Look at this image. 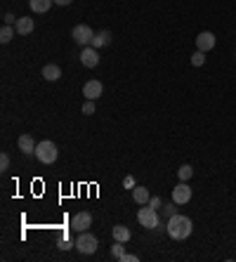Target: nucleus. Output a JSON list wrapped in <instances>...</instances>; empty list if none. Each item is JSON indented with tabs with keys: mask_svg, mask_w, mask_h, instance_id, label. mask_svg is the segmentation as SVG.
Returning a JSON list of instances; mask_svg holds the SVG:
<instances>
[{
	"mask_svg": "<svg viewBox=\"0 0 236 262\" xmlns=\"http://www.w3.org/2000/svg\"><path fill=\"white\" fill-rule=\"evenodd\" d=\"M118 262H140V258L137 255H132V253H123V258Z\"/></svg>",
	"mask_w": 236,
	"mask_h": 262,
	"instance_id": "a878e982",
	"label": "nucleus"
},
{
	"mask_svg": "<svg viewBox=\"0 0 236 262\" xmlns=\"http://www.w3.org/2000/svg\"><path fill=\"white\" fill-rule=\"evenodd\" d=\"M14 33H17V31L12 29L10 24H5V26L0 29V43H2V45H7V43L12 40V38H14Z\"/></svg>",
	"mask_w": 236,
	"mask_h": 262,
	"instance_id": "a211bd4d",
	"label": "nucleus"
},
{
	"mask_svg": "<svg viewBox=\"0 0 236 262\" xmlns=\"http://www.w3.org/2000/svg\"><path fill=\"white\" fill-rule=\"evenodd\" d=\"M192 175H194V168L192 165H180V170H177V177H180V182H189L192 180Z\"/></svg>",
	"mask_w": 236,
	"mask_h": 262,
	"instance_id": "6ab92c4d",
	"label": "nucleus"
},
{
	"mask_svg": "<svg viewBox=\"0 0 236 262\" xmlns=\"http://www.w3.org/2000/svg\"><path fill=\"white\" fill-rule=\"evenodd\" d=\"M17 147H19L22 153H36V142H33L31 135H22V137L17 140Z\"/></svg>",
	"mask_w": 236,
	"mask_h": 262,
	"instance_id": "2eb2a0df",
	"label": "nucleus"
},
{
	"mask_svg": "<svg viewBox=\"0 0 236 262\" xmlns=\"http://www.w3.org/2000/svg\"><path fill=\"white\" fill-rule=\"evenodd\" d=\"M0 170H2V173L10 170V156H7V153H0Z\"/></svg>",
	"mask_w": 236,
	"mask_h": 262,
	"instance_id": "b1692460",
	"label": "nucleus"
},
{
	"mask_svg": "<svg viewBox=\"0 0 236 262\" xmlns=\"http://www.w3.org/2000/svg\"><path fill=\"white\" fill-rule=\"evenodd\" d=\"M165 231H168V236L175 241H184L192 236L194 231V222L187 215H180V213H175L172 218H168V225H165Z\"/></svg>",
	"mask_w": 236,
	"mask_h": 262,
	"instance_id": "f257e3e1",
	"label": "nucleus"
},
{
	"mask_svg": "<svg viewBox=\"0 0 236 262\" xmlns=\"http://www.w3.org/2000/svg\"><path fill=\"white\" fill-rule=\"evenodd\" d=\"M123 253H125L123 241H114V246H111V258H114V260H120V258H123Z\"/></svg>",
	"mask_w": 236,
	"mask_h": 262,
	"instance_id": "aec40b11",
	"label": "nucleus"
},
{
	"mask_svg": "<svg viewBox=\"0 0 236 262\" xmlns=\"http://www.w3.org/2000/svg\"><path fill=\"white\" fill-rule=\"evenodd\" d=\"M97 246H99V241H97L95 234H90V231H78L76 248L83 253V255H92V253L97 251Z\"/></svg>",
	"mask_w": 236,
	"mask_h": 262,
	"instance_id": "20e7f679",
	"label": "nucleus"
},
{
	"mask_svg": "<svg viewBox=\"0 0 236 262\" xmlns=\"http://www.w3.org/2000/svg\"><path fill=\"white\" fill-rule=\"evenodd\" d=\"M137 222H140L144 229H156L158 225H161V220H158V210L151 206H144L140 208V213H137Z\"/></svg>",
	"mask_w": 236,
	"mask_h": 262,
	"instance_id": "7ed1b4c3",
	"label": "nucleus"
},
{
	"mask_svg": "<svg viewBox=\"0 0 236 262\" xmlns=\"http://www.w3.org/2000/svg\"><path fill=\"white\" fill-rule=\"evenodd\" d=\"M90 227H92V215L87 210H80L71 218V229L74 231H87Z\"/></svg>",
	"mask_w": 236,
	"mask_h": 262,
	"instance_id": "0eeeda50",
	"label": "nucleus"
},
{
	"mask_svg": "<svg viewBox=\"0 0 236 262\" xmlns=\"http://www.w3.org/2000/svg\"><path fill=\"white\" fill-rule=\"evenodd\" d=\"M71 38H74L76 45L87 47V45L92 43V38H95V31H92L87 24H78V26H74V31H71Z\"/></svg>",
	"mask_w": 236,
	"mask_h": 262,
	"instance_id": "39448f33",
	"label": "nucleus"
},
{
	"mask_svg": "<svg viewBox=\"0 0 236 262\" xmlns=\"http://www.w3.org/2000/svg\"><path fill=\"white\" fill-rule=\"evenodd\" d=\"M111 234H114V241H123V243H128V241L132 239V231H130L125 225H116V227L111 229Z\"/></svg>",
	"mask_w": 236,
	"mask_h": 262,
	"instance_id": "dca6fc26",
	"label": "nucleus"
},
{
	"mask_svg": "<svg viewBox=\"0 0 236 262\" xmlns=\"http://www.w3.org/2000/svg\"><path fill=\"white\" fill-rule=\"evenodd\" d=\"M33 29H36V22H33L31 17H19L17 24H14V31L19 33V36H29V33H33Z\"/></svg>",
	"mask_w": 236,
	"mask_h": 262,
	"instance_id": "9b49d317",
	"label": "nucleus"
},
{
	"mask_svg": "<svg viewBox=\"0 0 236 262\" xmlns=\"http://www.w3.org/2000/svg\"><path fill=\"white\" fill-rule=\"evenodd\" d=\"M149 198H151V194L147 187H135V189H132V201H135L137 206H147Z\"/></svg>",
	"mask_w": 236,
	"mask_h": 262,
	"instance_id": "f8f14e48",
	"label": "nucleus"
},
{
	"mask_svg": "<svg viewBox=\"0 0 236 262\" xmlns=\"http://www.w3.org/2000/svg\"><path fill=\"white\" fill-rule=\"evenodd\" d=\"M57 156H59V151H57V144H54L52 140H43V142L36 144V158H38L40 163H45V165L54 163Z\"/></svg>",
	"mask_w": 236,
	"mask_h": 262,
	"instance_id": "f03ea898",
	"label": "nucleus"
},
{
	"mask_svg": "<svg viewBox=\"0 0 236 262\" xmlns=\"http://www.w3.org/2000/svg\"><path fill=\"white\" fill-rule=\"evenodd\" d=\"M194 196V191H192V187L187 185V182H180V185L172 189V201L177 203V206H184V203H189Z\"/></svg>",
	"mask_w": 236,
	"mask_h": 262,
	"instance_id": "423d86ee",
	"label": "nucleus"
},
{
	"mask_svg": "<svg viewBox=\"0 0 236 262\" xmlns=\"http://www.w3.org/2000/svg\"><path fill=\"white\" fill-rule=\"evenodd\" d=\"M17 19H19V17H14V14H5V17H2V22L10 24V26H14V24H17Z\"/></svg>",
	"mask_w": 236,
	"mask_h": 262,
	"instance_id": "c85d7f7f",
	"label": "nucleus"
},
{
	"mask_svg": "<svg viewBox=\"0 0 236 262\" xmlns=\"http://www.w3.org/2000/svg\"><path fill=\"white\" fill-rule=\"evenodd\" d=\"M102 92H104V85H102L99 80H87L85 85H83V95H85V99L102 97Z\"/></svg>",
	"mask_w": 236,
	"mask_h": 262,
	"instance_id": "9d476101",
	"label": "nucleus"
},
{
	"mask_svg": "<svg viewBox=\"0 0 236 262\" xmlns=\"http://www.w3.org/2000/svg\"><path fill=\"white\" fill-rule=\"evenodd\" d=\"M80 64L85 66V69H95L99 64V52H97L92 45H87V47L80 50Z\"/></svg>",
	"mask_w": 236,
	"mask_h": 262,
	"instance_id": "6e6552de",
	"label": "nucleus"
},
{
	"mask_svg": "<svg viewBox=\"0 0 236 262\" xmlns=\"http://www.w3.org/2000/svg\"><path fill=\"white\" fill-rule=\"evenodd\" d=\"M40 74H43V78H45V80H50V83H54V80H59V78H62V69H59L57 64H45Z\"/></svg>",
	"mask_w": 236,
	"mask_h": 262,
	"instance_id": "ddd939ff",
	"label": "nucleus"
},
{
	"mask_svg": "<svg viewBox=\"0 0 236 262\" xmlns=\"http://www.w3.org/2000/svg\"><path fill=\"white\" fill-rule=\"evenodd\" d=\"M74 246H76V241L69 239V231H64V234H62V239H59V248H62V251H71Z\"/></svg>",
	"mask_w": 236,
	"mask_h": 262,
	"instance_id": "412c9836",
	"label": "nucleus"
},
{
	"mask_svg": "<svg viewBox=\"0 0 236 262\" xmlns=\"http://www.w3.org/2000/svg\"><path fill=\"white\" fill-rule=\"evenodd\" d=\"M109 43H111V33H109V31H97L90 45H92L95 50H99V47H107Z\"/></svg>",
	"mask_w": 236,
	"mask_h": 262,
	"instance_id": "f3484780",
	"label": "nucleus"
},
{
	"mask_svg": "<svg viewBox=\"0 0 236 262\" xmlns=\"http://www.w3.org/2000/svg\"><path fill=\"white\" fill-rule=\"evenodd\" d=\"M74 0H54V5H59V7H66V5H71Z\"/></svg>",
	"mask_w": 236,
	"mask_h": 262,
	"instance_id": "c756f323",
	"label": "nucleus"
},
{
	"mask_svg": "<svg viewBox=\"0 0 236 262\" xmlns=\"http://www.w3.org/2000/svg\"><path fill=\"white\" fill-rule=\"evenodd\" d=\"M83 113H85V116H92V113H95V99H85V104H83Z\"/></svg>",
	"mask_w": 236,
	"mask_h": 262,
	"instance_id": "5701e85b",
	"label": "nucleus"
},
{
	"mask_svg": "<svg viewBox=\"0 0 236 262\" xmlns=\"http://www.w3.org/2000/svg\"><path fill=\"white\" fill-rule=\"evenodd\" d=\"M147 206H151V208H156V210H158V208H163V201L158 196H151L149 198V203H147Z\"/></svg>",
	"mask_w": 236,
	"mask_h": 262,
	"instance_id": "bb28decb",
	"label": "nucleus"
},
{
	"mask_svg": "<svg viewBox=\"0 0 236 262\" xmlns=\"http://www.w3.org/2000/svg\"><path fill=\"white\" fill-rule=\"evenodd\" d=\"M177 203H175V201H172V203H168V206H165V215H168V218H172V215H175V213H177Z\"/></svg>",
	"mask_w": 236,
	"mask_h": 262,
	"instance_id": "cd10ccee",
	"label": "nucleus"
},
{
	"mask_svg": "<svg viewBox=\"0 0 236 262\" xmlns=\"http://www.w3.org/2000/svg\"><path fill=\"white\" fill-rule=\"evenodd\" d=\"M192 64H194V66H203V64H205V52L196 50V52L192 55Z\"/></svg>",
	"mask_w": 236,
	"mask_h": 262,
	"instance_id": "4be33fe9",
	"label": "nucleus"
},
{
	"mask_svg": "<svg viewBox=\"0 0 236 262\" xmlns=\"http://www.w3.org/2000/svg\"><path fill=\"white\" fill-rule=\"evenodd\" d=\"M135 187H137L135 177H132V175H125V177H123V189H135Z\"/></svg>",
	"mask_w": 236,
	"mask_h": 262,
	"instance_id": "393cba45",
	"label": "nucleus"
},
{
	"mask_svg": "<svg viewBox=\"0 0 236 262\" xmlns=\"http://www.w3.org/2000/svg\"><path fill=\"white\" fill-rule=\"evenodd\" d=\"M215 47V33L210 31H201L196 36V50H201V52H210Z\"/></svg>",
	"mask_w": 236,
	"mask_h": 262,
	"instance_id": "1a4fd4ad",
	"label": "nucleus"
},
{
	"mask_svg": "<svg viewBox=\"0 0 236 262\" xmlns=\"http://www.w3.org/2000/svg\"><path fill=\"white\" fill-rule=\"evenodd\" d=\"M54 5V0H29V7L33 10V14H45Z\"/></svg>",
	"mask_w": 236,
	"mask_h": 262,
	"instance_id": "4468645a",
	"label": "nucleus"
}]
</instances>
